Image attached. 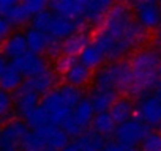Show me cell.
Returning <instances> with one entry per match:
<instances>
[{"mask_svg": "<svg viewBox=\"0 0 161 151\" xmlns=\"http://www.w3.org/2000/svg\"><path fill=\"white\" fill-rule=\"evenodd\" d=\"M114 41V60L122 61L148 43V32L134 19L130 3H114L98 29Z\"/></svg>", "mask_w": 161, "mask_h": 151, "instance_id": "cell-1", "label": "cell"}, {"mask_svg": "<svg viewBox=\"0 0 161 151\" xmlns=\"http://www.w3.org/2000/svg\"><path fill=\"white\" fill-rule=\"evenodd\" d=\"M128 65L133 77V84L128 96L133 99L134 98L141 99L144 96L152 95L156 85L159 84L158 69L161 65V57L150 46H145L136 50L128 58Z\"/></svg>", "mask_w": 161, "mask_h": 151, "instance_id": "cell-2", "label": "cell"}, {"mask_svg": "<svg viewBox=\"0 0 161 151\" xmlns=\"http://www.w3.org/2000/svg\"><path fill=\"white\" fill-rule=\"evenodd\" d=\"M24 120L16 118L0 128V151H21V143L29 134Z\"/></svg>", "mask_w": 161, "mask_h": 151, "instance_id": "cell-3", "label": "cell"}, {"mask_svg": "<svg viewBox=\"0 0 161 151\" xmlns=\"http://www.w3.org/2000/svg\"><path fill=\"white\" fill-rule=\"evenodd\" d=\"M150 128L142 123L139 118H131L128 120L126 123L123 124H119L117 126V131L114 134V140L123 143V145H128V146H137L144 142V138L150 134Z\"/></svg>", "mask_w": 161, "mask_h": 151, "instance_id": "cell-4", "label": "cell"}, {"mask_svg": "<svg viewBox=\"0 0 161 151\" xmlns=\"http://www.w3.org/2000/svg\"><path fill=\"white\" fill-rule=\"evenodd\" d=\"M131 11L134 14V19L147 30H159L161 29V8L159 3L150 2V0H142V2L130 3Z\"/></svg>", "mask_w": 161, "mask_h": 151, "instance_id": "cell-5", "label": "cell"}, {"mask_svg": "<svg viewBox=\"0 0 161 151\" xmlns=\"http://www.w3.org/2000/svg\"><path fill=\"white\" fill-rule=\"evenodd\" d=\"M41 107L44 109V112L47 115L49 124H54V126H58V128H62L63 123L73 113V110L63 102L57 88L54 91H51L49 95L41 98Z\"/></svg>", "mask_w": 161, "mask_h": 151, "instance_id": "cell-6", "label": "cell"}, {"mask_svg": "<svg viewBox=\"0 0 161 151\" xmlns=\"http://www.w3.org/2000/svg\"><path fill=\"white\" fill-rule=\"evenodd\" d=\"M134 117L145 123L150 129L161 126V99H158L153 95L137 99Z\"/></svg>", "mask_w": 161, "mask_h": 151, "instance_id": "cell-7", "label": "cell"}, {"mask_svg": "<svg viewBox=\"0 0 161 151\" xmlns=\"http://www.w3.org/2000/svg\"><path fill=\"white\" fill-rule=\"evenodd\" d=\"M13 98L16 117L21 120H24L32 110H35L41 104V96L27 84V81L13 93Z\"/></svg>", "mask_w": 161, "mask_h": 151, "instance_id": "cell-8", "label": "cell"}, {"mask_svg": "<svg viewBox=\"0 0 161 151\" xmlns=\"http://www.w3.org/2000/svg\"><path fill=\"white\" fill-rule=\"evenodd\" d=\"M11 65L24 76L25 81L36 77V76H40L46 69H49V65H47V60L44 58V55H36V54H32L29 50L24 55L14 58L11 61Z\"/></svg>", "mask_w": 161, "mask_h": 151, "instance_id": "cell-9", "label": "cell"}, {"mask_svg": "<svg viewBox=\"0 0 161 151\" xmlns=\"http://www.w3.org/2000/svg\"><path fill=\"white\" fill-rule=\"evenodd\" d=\"M112 5L114 3L109 2V0H86V10H84V18H82L84 27L100 29L109 10L112 8Z\"/></svg>", "mask_w": 161, "mask_h": 151, "instance_id": "cell-10", "label": "cell"}, {"mask_svg": "<svg viewBox=\"0 0 161 151\" xmlns=\"http://www.w3.org/2000/svg\"><path fill=\"white\" fill-rule=\"evenodd\" d=\"M49 10L60 18L71 19L76 22H82L86 0H57L49 3Z\"/></svg>", "mask_w": 161, "mask_h": 151, "instance_id": "cell-11", "label": "cell"}, {"mask_svg": "<svg viewBox=\"0 0 161 151\" xmlns=\"http://www.w3.org/2000/svg\"><path fill=\"white\" fill-rule=\"evenodd\" d=\"M93 39L92 30L87 27L79 29L74 35H71L69 38H66L63 41V47H62V55H68V57H74L77 58L79 54L82 52Z\"/></svg>", "mask_w": 161, "mask_h": 151, "instance_id": "cell-12", "label": "cell"}, {"mask_svg": "<svg viewBox=\"0 0 161 151\" xmlns=\"http://www.w3.org/2000/svg\"><path fill=\"white\" fill-rule=\"evenodd\" d=\"M36 131L44 138L46 146H47V151H62L71 142V138L66 135V132L62 128L54 126V124H46V126H43V128H40Z\"/></svg>", "mask_w": 161, "mask_h": 151, "instance_id": "cell-13", "label": "cell"}, {"mask_svg": "<svg viewBox=\"0 0 161 151\" xmlns=\"http://www.w3.org/2000/svg\"><path fill=\"white\" fill-rule=\"evenodd\" d=\"M95 112L97 113H104V112H109L111 107L114 106V102L122 96L119 91L115 90H103V88H95L92 87L90 88V93L87 95Z\"/></svg>", "mask_w": 161, "mask_h": 151, "instance_id": "cell-14", "label": "cell"}, {"mask_svg": "<svg viewBox=\"0 0 161 151\" xmlns=\"http://www.w3.org/2000/svg\"><path fill=\"white\" fill-rule=\"evenodd\" d=\"M27 84L43 98L46 95H49L51 91H54L55 88H58V74L55 69L49 68L46 69L44 72H41L40 76H36V77H32L27 81Z\"/></svg>", "mask_w": 161, "mask_h": 151, "instance_id": "cell-15", "label": "cell"}, {"mask_svg": "<svg viewBox=\"0 0 161 151\" xmlns=\"http://www.w3.org/2000/svg\"><path fill=\"white\" fill-rule=\"evenodd\" d=\"M134 112H136L134 99L130 98V96H125V95H122L109 110V113H111V117H112V120L115 121L117 126L126 123L131 118H134Z\"/></svg>", "mask_w": 161, "mask_h": 151, "instance_id": "cell-16", "label": "cell"}, {"mask_svg": "<svg viewBox=\"0 0 161 151\" xmlns=\"http://www.w3.org/2000/svg\"><path fill=\"white\" fill-rule=\"evenodd\" d=\"M62 77H63L65 84L77 87V88H82V87L92 84V81H93V71H90L89 68H86L84 65H80L77 61L62 76Z\"/></svg>", "mask_w": 161, "mask_h": 151, "instance_id": "cell-17", "label": "cell"}, {"mask_svg": "<svg viewBox=\"0 0 161 151\" xmlns=\"http://www.w3.org/2000/svg\"><path fill=\"white\" fill-rule=\"evenodd\" d=\"M27 52V41H25V33L21 30H14L5 41L2 46V54L10 58L11 61L21 55H24Z\"/></svg>", "mask_w": 161, "mask_h": 151, "instance_id": "cell-18", "label": "cell"}, {"mask_svg": "<svg viewBox=\"0 0 161 151\" xmlns=\"http://www.w3.org/2000/svg\"><path fill=\"white\" fill-rule=\"evenodd\" d=\"M82 27H84L82 22H76V21H71V19H65V18L55 16L49 35L54 36V38H57V39H60V41H65L66 38H69L71 35H74L79 29H82Z\"/></svg>", "mask_w": 161, "mask_h": 151, "instance_id": "cell-19", "label": "cell"}, {"mask_svg": "<svg viewBox=\"0 0 161 151\" xmlns=\"http://www.w3.org/2000/svg\"><path fill=\"white\" fill-rule=\"evenodd\" d=\"M77 61L80 65H84L86 68H89L90 71H97L104 65L106 58H104V54L101 52V49L92 41L82 52L79 54Z\"/></svg>", "mask_w": 161, "mask_h": 151, "instance_id": "cell-20", "label": "cell"}, {"mask_svg": "<svg viewBox=\"0 0 161 151\" xmlns=\"http://www.w3.org/2000/svg\"><path fill=\"white\" fill-rule=\"evenodd\" d=\"M95 115H97V112H95V109H93V106H92L89 96H86L82 101H80V102L76 106V109L73 110V113H71L73 120H74L77 124L82 126L86 131H89V128L92 126Z\"/></svg>", "mask_w": 161, "mask_h": 151, "instance_id": "cell-21", "label": "cell"}, {"mask_svg": "<svg viewBox=\"0 0 161 151\" xmlns=\"http://www.w3.org/2000/svg\"><path fill=\"white\" fill-rule=\"evenodd\" d=\"M24 33H25V41H27V50L32 52V54H36V55H44L49 35L38 32V30H33L30 27Z\"/></svg>", "mask_w": 161, "mask_h": 151, "instance_id": "cell-22", "label": "cell"}, {"mask_svg": "<svg viewBox=\"0 0 161 151\" xmlns=\"http://www.w3.org/2000/svg\"><path fill=\"white\" fill-rule=\"evenodd\" d=\"M25 82L24 76L10 63L8 68L3 71V74L0 76V88L5 90V91H10V93H14L22 84Z\"/></svg>", "mask_w": 161, "mask_h": 151, "instance_id": "cell-23", "label": "cell"}, {"mask_svg": "<svg viewBox=\"0 0 161 151\" xmlns=\"http://www.w3.org/2000/svg\"><path fill=\"white\" fill-rule=\"evenodd\" d=\"M80 146V149L82 151H103L106 143H108V138L97 134L95 131L89 129L86 131L82 135H80L77 140H76Z\"/></svg>", "mask_w": 161, "mask_h": 151, "instance_id": "cell-24", "label": "cell"}, {"mask_svg": "<svg viewBox=\"0 0 161 151\" xmlns=\"http://www.w3.org/2000/svg\"><path fill=\"white\" fill-rule=\"evenodd\" d=\"M92 131H95L97 134L103 135V137H112L117 131V124L115 121L112 120L111 113L109 112H104V113H97L95 118H93V123L90 126Z\"/></svg>", "mask_w": 161, "mask_h": 151, "instance_id": "cell-25", "label": "cell"}, {"mask_svg": "<svg viewBox=\"0 0 161 151\" xmlns=\"http://www.w3.org/2000/svg\"><path fill=\"white\" fill-rule=\"evenodd\" d=\"M16 118L18 117H16V112H14L13 93L0 88V128L8 124L10 121H13Z\"/></svg>", "mask_w": 161, "mask_h": 151, "instance_id": "cell-26", "label": "cell"}, {"mask_svg": "<svg viewBox=\"0 0 161 151\" xmlns=\"http://www.w3.org/2000/svg\"><path fill=\"white\" fill-rule=\"evenodd\" d=\"M57 90H58V93H60L63 102H65L71 110H74L76 106L86 98L82 88H77V87H73V85H68V84H62V85H58Z\"/></svg>", "mask_w": 161, "mask_h": 151, "instance_id": "cell-27", "label": "cell"}, {"mask_svg": "<svg viewBox=\"0 0 161 151\" xmlns=\"http://www.w3.org/2000/svg\"><path fill=\"white\" fill-rule=\"evenodd\" d=\"M8 22L13 25V27H22L25 24H30L32 21V16L29 13V10L25 8L24 2H18L16 7L11 10V13L7 16Z\"/></svg>", "mask_w": 161, "mask_h": 151, "instance_id": "cell-28", "label": "cell"}, {"mask_svg": "<svg viewBox=\"0 0 161 151\" xmlns=\"http://www.w3.org/2000/svg\"><path fill=\"white\" fill-rule=\"evenodd\" d=\"M21 151H47V146L41 134L35 129V131H29V134L22 140Z\"/></svg>", "mask_w": 161, "mask_h": 151, "instance_id": "cell-29", "label": "cell"}, {"mask_svg": "<svg viewBox=\"0 0 161 151\" xmlns=\"http://www.w3.org/2000/svg\"><path fill=\"white\" fill-rule=\"evenodd\" d=\"M54 18H55L54 13L47 8V10H44L43 13L33 16L29 27L33 29V30H38V32H43V33H47V35H49L51 27H52V22H54Z\"/></svg>", "mask_w": 161, "mask_h": 151, "instance_id": "cell-30", "label": "cell"}, {"mask_svg": "<svg viewBox=\"0 0 161 151\" xmlns=\"http://www.w3.org/2000/svg\"><path fill=\"white\" fill-rule=\"evenodd\" d=\"M24 121H25V124L29 126L30 131H33V129H40V128L49 124V121H47V115H46L44 109L41 107V104H40L35 110H32V112L24 118Z\"/></svg>", "mask_w": 161, "mask_h": 151, "instance_id": "cell-31", "label": "cell"}, {"mask_svg": "<svg viewBox=\"0 0 161 151\" xmlns=\"http://www.w3.org/2000/svg\"><path fill=\"white\" fill-rule=\"evenodd\" d=\"M139 151H161V131H150L139 145Z\"/></svg>", "mask_w": 161, "mask_h": 151, "instance_id": "cell-32", "label": "cell"}, {"mask_svg": "<svg viewBox=\"0 0 161 151\" xmlns=\"http://www.w3.org/2000/svg\"><path fill=\"white\" fill-rule=\"evenodd\" d=\"M62 129L66 132V135L69 137V138H73V140H77L80 135H82L84 132H86V129L80 126V124H77L74 120H73V117H69L65 123H63V126H62Z\"/></svg>", "mask_w": 161, "mask_h": 151, "instance_id": "cell-33", "label": "cell"}, {"mask_svg": "<svg viewBox=\"0 0 161 151\" xmlns=\"http://www.w3.org/2000/svg\"><path fill=\"white\" fill-rule=\"evenodd\" d=\"M62 47H63V41L54 38L49 35V39H47V47H46V57L52 58V60H57L58 57H62Z\"/></svg>", "mask_w": 161, "mask_h": 151, "instance_id": "cell-34", "label": "cell"}, {"mask_svg": "<svg viewBox=\"0 0 161 151\" xmlns=\"http://www.w3.org/2000/svg\"><path fill=\"white\" fill-rule=\"evenodd\" d=\"M74 63H77V58L74 57H68V55H62L55 60V65H54V69L57 71L58 76H63Z\"/></svg>", "mask_w": 161, "mask_h": 151, "instance_id": "cell-35", "label": "cell"}, {"mask_svg": "<svg viewBox=\"0 0 161 151\" xmlns=\"http://www.w3.org/2000/svg\"><path fill=\"white\" fill-rule=\"evenodd\" d=\"M24 5H25V8L29 10V13H30L32 18L36 16V14H40V13H43L44 10L49 8V3L43 2V0H25Z\"/></svg>", "mask_w": 161, "mask_h": 151, "instance_id": "cell-36", "label": "cell"}, {"mask_svg": "<svg viewBox=\"0 0 161 151\" xmlns=\"http://www.w3.org/2000/svg\"><path fill=\"white\" fill-rule=\"evenodd\" d=\"M103 151H137L134 146H128V145H123L117 140H108L106 146Z\"/></svg>", "mask_w": 161, "mask_h": 151, "instance_id": "cell-37", "label": "cell"}, {"mask_svg": "<svg viewBox=\"0 0 161 151\" xmlns=\"http://www.w3.org/2000/svg\"><path fill=\"white\" fill-rule=\"evenodd\" d=\"M13 33V25L8 22L7 18H0V39L5 41Z\"/></svg>", "mask_w": 161, "mask_h": 151, "instance_id": "cell-38", "label": "cell"}, {"mask_svg": "<svg viewBox=\"0 0 161 151\" xmlns=\"http://www.w3.org/2000/svg\"><path fill=\"white\" fill-rule=\"evenodd\" d=\"M16 0H0V18H7L16 7Z\"/></svg>", "mask_w": 161, "mask_h": 151, "instance_id": "cell-39", "label": "cell"}, {"mask_svg": "<svg viewBox=\"0 0 161 151\" xmlns=\"http://www.w3.org/2000/svg\"><path fill=\"white\" fill-rule=\"evenodd\" d=\"M150 47H152V49H153V50L161 57V36H158V35H156V36L153 38V41H152Z\"/></svg>", "mask_w": 161, "mask_h": 151, "instance_id": "cell-40", "label": "cell"}, {"mask_svg": "<svg viewBox=\"0 0 161 151\" xmlns=\"http://www.w3.org/2000/svg\"><path fill=\"white\" fill-rule=\"evenodd\" d=\"M62 151H82V149H80V146H79V143L76 140H71Z\"/></svg>", "mask_w": 161, "mask_h": 151, "instance_id": "cell-41", "label": "cell"}, {"mask_svg": "<svg viewBox=\"0 0 161 151\" xmlns=\"http://www.w3.org/2000/svg\"><path fill=\"white\" fill-rule=\"evenodd\" d=\"M8 65H10V63H8V58H7L2 52H0V76H2L3 71L8 68Z\"/></svg>", "mask_w": 161, "mask_h": 151, "instance_id": "cell-42", "label": "cell"}, {"mask_svg": "<svg viewBox=\"0 0 161 151\" xmlns=\"http://www.w3.org/2000/svg\"><path fill=\"white\" fill-rule=\"evenodd\" d=\"M152 95H153V96H156L158 99H161V82L156 85V88L153 90V93H152Z\"/></svg>", "mask_w": 161, "mask_h": 151, "instance_id": "cell-43", "label": "cell"}, {"mask_svg": "<svg viewBox=\"0 0 161 151\" xmlns=\"http://www.w3.org/2000/svg\"><path fill=\"white\" fill-rule=\"evenodd\" d=\"M158 77H159V82H161V65H159V69H158Z\"/></svg>", "mask_w": 161, "mask_h": 151, "instance_id": "cell-44", "label": "cell"}, {"mask_svg": "<svg viewBox=\"0 0 161 151\" xmlns=\"http://www.w3.org/2000/svg\"><path fill=\"white\" fill-rule=\"evenodd\" d=\"M2 46H3V41L0 39V52H2Z\"/></svg>", "mask_w": 161, "mask_h": 151, "instance_id": "cell-45", "label": "cell"}, {"mask_svg": "<svg viewBox=\"0 0 161 151\" xmlns=\"http://www.w3.org/2000/svg\"><path fill=\"white\" fill-rule=\"evenodd\" d=\"M158 36H161V29H159V30H158Z\"/></svg>", "mask_w": 161, "mask_h": 151, "instance_id": "cell-46", "label": "cell"}, {"mask_svg": "<svg viewBox=\"0 0 161 151\" xmlns=\"http://www.w3.org/2000/svg\"><path fill=\"white\" fill-rule=\"evenodd\" d=\"M159 8H161V3H159Z\"/></svg>", "mask_w": 161, "mask_h": 151, "instance_id": "cell-47", "label": "cell"}]
</instances>
